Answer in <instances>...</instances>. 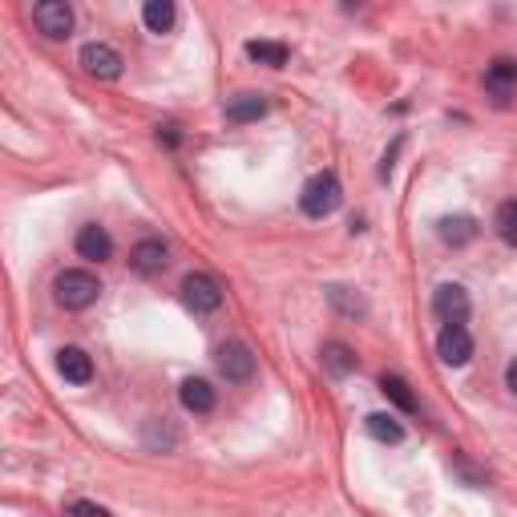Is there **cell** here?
<instances>
[{
    "label": "cell",
    "mask_w": 517,
    "mask_h": 517,
    "mask_svg": "<svg viewBox=\"0 0 517 517\" xmlns=\"http://www.w3.org/2000/svg\"><path fill=\"white\" fill-rule=\"evenodd\" d=\"M340 202H344V190H340V178L332 170H320L307 178L303 194H299V206H303V215L307 219H328L340 211Z\"/></svg>",
    "instance_id": "cell-1"
},
{
    "label": "cell",
    "mask_w": 517,
    "mask_h": 517,
    "mask_svg": "<svg viewBox=\"0 0 517 517\" xmlns=\"http://www.w3.org/2000/svg\"><path fill=\"white\" fill-rule=\"evenodd\" d=\"M53 291H57V303L61 307H69V312H85L89 303H97L101 283L89 271H61L57 283H53Z\"/></svg>",
    "instance_id": "cell-2"
},
{
    "label": "cell",
    "mask_w": 517,
    "mask_h": 517,
    "mask_svg": "<svg viewBox=\"0 0 517 517\" xmlns=\"http://www.w3.org/2000/svg\"><path fill=\"white\" fill-rule=\"evenodd\" d=\"M182 303L190 307V312H215V307L223 303V291L211 275H186L182 279Z\"/></svg>",
    "instance_id": "cell-3"
},
{
    "label": "cell",
    "mask_w": 517,
    "mask_h": 517,
    "mask_svg": "<svg viewBox=\"0 0 517 517\" xmlns=\"http://www.w3.org/2000/svg\"><path fill=\"white\" fill-rule=\"evenodd\" d=\"M433 312H437V320H445V328L449 324H465V316H469V291L461 283H441L433 291Z\"/></svg>",
    "instance_id": "cell-4"
},
{
    "label": "cell",
    "mask_w": 517,
    "mask_h": 517,
    "mask_svg": "<svg viewBox=\"0 0 517 517\" xmlns=\"http://www.w3.org/2000/svg\"><path fill=\"white\" fill-rule=\"evenodd\" d=\"M33 21H37V29H41L45 37H53V41H61V37L73 33V9L65 5V0H41V5L33 9Z\"/></svg>",
    "instance_id": "cell-5"
},
{
    "label": "cell",
    "mask_w": 517,
    "mask_h": 517,
    "mask_svg": "<svg viewBox=\"0 0 517 517\" xmlns=\"http://www.w3.org/2000/svg\"><path fill=\"white\" fill-rule=\"evenodd\" d=\"M81 65H85V73H93V77H101V81H118L122 77V53L118 49H110V45H85L81 49Z\"/></svg>",
    "instance_id": "cell-6"
},
{
    "label": "cell",
    "mask_w": 517,
    "mask_h": 517,
    "mask_svg": "<svg viewBox=\"0 0 517 517\" xmlns=\"http://www.w3.org/2000/svg\"><path fill=\"white\" fill-rule=\"evenodd\" d=\"M437 352L449 368H465L473 360V336L465 332V324H449L441 336H437Z\"/></svg>",
    "instance_id": "cell-7"
},
{
    "label": "cell",
    "mask_w": 517,
    "mask_h": 517,
    "mask_svg": "<svg viewBox=\"0 0 517 517\" xmlns=\"http://www.w3.org/2000/svg\"><path fill=\"white\" fill-rule=\"evenodd\" d=\"M219 372L231 380V384H247L255 376V356L247 344H223L219 348Z\"/></svg>",
    "instance_id": "cell-8"
},
{
    "label": "cell",
    "mask_w": 517,
    "mask_h": 517,
    "mask_svg": "<svg viewBox=\"0 0 517 517\" xmlns=\"http://www.w3.org/2000/svg\"><path fill=\"white\" fill-rule=\"evenodd\" d=\"M77 255L81 259H110L114 255V239L106 235V227H97V223H89V227H81L77 231Z\"/></svg>",
    "instance_id": "cell-9"
},
{
    "label": "cell",
    "mask_w": 517,
    "mask_h": 517,
    "mask_svg": "<svg viewBox=\"0 0 517 517\" xmlns=\"http://www.w3.org/2000/svg\"><path fill=\"white\" fill-rule=\"evenodd\" d=\"M57 372H61L69 384H89V380H93V360H89L81 348H61V352H57Z\"/></svg>",
    "instance_id": "cell-10"
},
{
    "label": "cell",
    "mask_w": 517,
    "mask_h": 517,
    "mask_svg": "<svg viewBox=\"0 0 517 517\" xmlns=\"http://www.w3.org/2000/svg\"><path fill=\"white\" fill-rule=\"evenodd\" d=\"M267 114V97L263 93H239L227 101V122L243 126V122H259Z\"/></svg>",
    "instance_id": "cell-11"
},
{
    "label": "cell",
    "mask_w": 517,
    "mask_h": 517,
    "mask_svg": "<svg viewBox=\"0 0 517 517\" xmlns=\"http://www.w3.org/2000/svg\"><path fill=\"white\" fill-rule=\"evenodd\" d=\"M485 85H489V93L505 106L509 93L517 89V61H493L489 73H485Z\"/></svg>",
    "instance_id": "cell-12"
},
{
    "label": "cell",
    "mask_w": 517,
    "mask_h": 517,
    "mask_svg": "<svg viewBox=\"0 0 517 517\" xmlns=\"http://www.w3.org/2000/svg\"><path fill=\"white\" fill-rule=\"evenodd\" d=\"M130 267H134L138 275H158V271H166V247H162L158 239L138 243L134 255H130Z\"/></svg>",
    "instance_id": "cell-13"
},
{
    "label": "cell",
    "mask_w": 517,
    "mask_h": 517,
    "mask_svg": "<svg viewBox=\"0 0 517 517\" xmlns=\"http://www.w3.org/2000/svg\"><path fill=\"white\" fill-rule=\"evenodd\" d=\"M441 239L449 243V247H465V243H473L477 239V223L469 219V215H449V219H441Z\"/></svg>",
    "instance_id": "cell-14"
},
{
    "label": "cell",
    "mask_w": 517,
    "mask_h": 517,
    "mask_svg": "<svg viewBox=\"0 0 517 517\" xmlns=\"http://www.w3.org/2000/svg\"><path fill=\"white\" fill-rule=\"evenodd\" d=\"M182 404L190 408V412H211L215 408V388L206 384V380H182Z\"/></svg>",
    "instance_id": "cell-15"
},
{
    "label": "cell",
    "mask_w": 517,
    "mask_h": 517,
    "mask_svg": "<svg viewBox=\"0 0 517 517\" xmlns=\"http://www.w3.org/2000/svg\"><path fill=\"white\" fill-rule=\"evenodd\" d=\"M380 392H384L400 412H417V396H412V388H408L400 376H388V372H384V376H380Z\"/></svg>",
    "instance_id": "cell-16"
},
{
    "label": "cell",
    "mask_w": 517,
    "mask_h": 517,
    "mask_svg": "<svg viewBox=\"0 0 517 517\" xmlns=\"http://www.w3.org/2000/svg\"><path fill=\"white\" fill-rule=\"evenodd\" d=\"M364 429H368V437H376V441H384V445H400V441H404V429L388 417V412H372V417L364 421Z\"/></svg>",
    "instance_id": "cell-17"
},
{
    "label": "cell",
    "mask_w": 517,
    "mask_h": 517,
    "mask_svg": "<svg viewBox=\"0 0 517 517\" xmlns=\"http://www.w3.org/2000/svg\"><path fill=\"white\" fill-rule=\"evenodd\" d=\"M142 21L150 33H170L174 29V5L170 0H150V5L142 9Z\"/></svg>",
    "instance_id": "cell-18"
},
{
    "label": "cell",
    "mask_w": 517,
    "mask_h": 517,
    "mask_svg": "<svg viewBox=\"0 0 517 517\" xmlns=\"http://www.w3.org/2000/svg\"><path fill=\"white\" fill-rule=\"evenodd\" d=\"M247 57L259 61V65L279 69V65H287V45H279V41H247Z\"/></svg>",
    "instance_id": "cell-19"
},
{
    "label": "cell",
    "mask_w": 517,
    "mask_h": 517,
    "mask_svg": "<svg viewBox=\"0 0 517 517\" xmlns=\"http://www.w3.org/2000/svg\"><path fill=\"white\" fill-rule=\"evenodd\" d=\"M493 227H497L501 243L517 247V202H501V206H497V219H493Z\"/></svg>",
    "instance_id": "cell-20"
},
{
    "label": "cell",
    "mask_w": 517,
    "mask_h": 517,
    "mask_svg": "<svg viewBox=\"0 0 517 517\" xmlns=\"http://www.w3.org/2000/svg\"><path fill=\"white\" fill-rule=\"evenodd\" d=\"M324 368H328L332 376H348V372L356 368V356H352L344 344H328V348H324Z\"/></svg>",
    "instance_id": "cell-21"
},
{
    "label": "cell",
    "mask_w": 517,
    "mask_h": 517,
    "mask_svg": "<svg viewBox=\"0 0 517 517\" xmlns=\"http://www.w3.org/2000/svg\"><path fill=\"white\" fill-rule=\"evenodd\" d=\"M69 513H73V517H110L106 509H97V505H89V501H77Z\"/></svg>",
    "instance_id": "cell-22"
},
{
    "label": "cell",
    "mask_w": 517,
    "mask_h": 517,
    "mask_svg": "<svg viewBox=\"0 0 517 517\" xmlns=\"http://www.w3.org/2000/svg\"><path fill=\"white\" fill-rule=\"evenodd\" d=\"M505 380H509V388H513V392H517V360H513V364H509V372H505Z\"/></svg>",
    "instance_id": "cell-23"
}]
</instances>
